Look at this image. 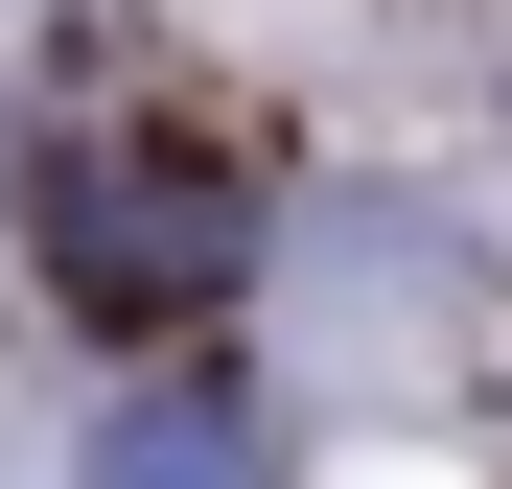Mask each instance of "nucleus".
Here are the masks:
<instances>
[{"mask_svg": "<svg viewBox=\"0 0 512 489\" xmlns=\"http://www.w3.org/2000/svg\"><path fill=\"white\" fill-rule=\"evenodd\" d=\"M94 489H256V420H210V396H140V420L94 443Z\"/></svg>", "mask_w": 512, "mask_h": 489, "instance_id": "1", "label": "nucleus"}]
</instances>
